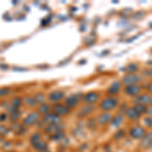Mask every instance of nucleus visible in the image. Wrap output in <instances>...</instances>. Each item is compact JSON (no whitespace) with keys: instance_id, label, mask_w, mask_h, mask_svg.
<instances>
[{"instance_id":"obj_20","label":"nucleus","mask_w":152,"mask_h":152,"mask_svg":"<svg viewBox=\"0 0 152 152\" xmlns=\"http://www.w3.org/2000/svg\"><path fill=\"white\" fill-rule=\"evenodd\" d=\"M92 111H94V107H85L80 111L79 114H80V116L84 117V116H86V115H89V113H91Z\"/></svg>"},{"instance_id":"obj_6","label":"nucleus","mask_w":152,"mask_h":152,"mask_svg":"<svg viewBox=\"0 0 152 152\" xmlns=\"http://www.w3.org/2000/svg\"><path fill=\"white\" fill-rule=\"evenodd\" d=\"M141 86L137 84H133V85H127L126 88H125V92H126L128 95H131V96H136L141 92Z\"/></svg>"},{"instance_id":"obj_22","label":"nucleus","mask_w":152,"mask_h":152,"mask_svg":"<svg viewBox=\"0 0 152 152\" xmlns=\"http://www.w3.org/2000/svg\"><path fill=\"white\" fill-rule=\"evenodd\" d=\"M144 124H145L147 127H152V118L146 117L145 119H144Z\"/></svg>"},{"instance_id":"obj_17","label":"nucleus","mask_w":152,"mask_h":152,"mask_svg":"<svg viewBox=\"0 0 152 152\" xmlns=\"http://www.w3.org/2000/svg\"><path fill=\"white\" fill-rule=\"evenodd\" d=\"M123 123V116L122 115H117L116 117H114L112 121V126L115 127V128H118V127L121 126V124Z\"/></svg>"},{"instance_id":"obj_28","label":"nucleus","mask_w":152,"mask_h":152,"mask_svg":"<svg viewBox=\"0 0 152 152\" xmlns=\"http://www.w3.org/2000/svg\"><path fill=\"white\" fill-rule=\"evenodd\" d=\"M150 26H151V28H152V23H150Z\"/></svg>"},{"instance_id":"obj_26","label":"nucleus","mask_w":152,"mask_h":152,"mask_svg":"<svg viewBox=\"0 0 152 152\" xmlns=\"http://www.w3.org/2000/svg\"><path fill=\"white\" fill-rule=\"evenodd\" d=\"M147 90H148L149 94H152V82L150 83V84L148 85V87H147Z\"/></svg>"},{"instance_id":"obj_5","label":"nucleus","mask_w":152,"mask_h":152,"mask_svg":"<svg viewBox=\"0 0 152 152\" xmlns=\"http://www.w3.org/2000/svg\"><path fill=\"white\" fill-rule=\"evenodd\" d=\"M130 136L133 137L135 139H140V138H143L145 136V129L142 128L140 126H137V127H134L130 130Z\"/></svg>"},{"instance_id":"obj_24","label":"nucleus","mask_w":152,"mask_h":152,"mask_svg":"<svg viewBox=\"0 0 152 152\" xmlns=\"http://www.w3.org/2000/svg\"><path fill=\"white\" fill-rule=\"evenodd\" d=\"M146 113L148 115H150V116H152V105H151V107H146Z\"/></svg>"},{"instance_id":"obj_7","label":"nucleus","mask_w":152,"mask_h":152,"mask_svg":"<svg viewBox=\"0 0 152 152\" xmlns=\"http://www.w3.org/2000/svg\"><path fill=\"white\" fill-rule=\"evenodd\" d=\"M140 147L144 149H148L152 147V131L143 137V139L140 142Z\"/></svg>"},{"instance_id":"obj_1","label":"nucleus","mask_w":152,"mask_h":152,"mask_svg":"<svg viewBox=\"0 0 152 152\" xmlns=\"http://www.w3.org/2000/svg\"><path fill=\"white\" fill-rule=\"evenodd\" d=\"M119 102L116 97H107L100 102V109L104 111H111L117 107Z\"/></svg>"},{"instance_id":"obj_25","label":"nucleus","mask_w":152,"mask_h":152,"mask_svg":"<svg viewBox=\"0 0 152 152\" xmlns=\"http://www.w3.org/2000/svg\"><path fill=\"white\" fill-rule=\"evenodd\" d=\"M6 94H8V89H0V96Z\"/></svg>"},{"instance_id":"obj_16","label":"nucleus","mask_w":152,"mask_h":152,"mask_svg":"<svg viewBox=\"0 0 152 152\" xmlns=\"http://www.w3.org/2000/svg\"><path fill=\"white\" fill-rule=\"evenodd\" d=\"M50 99L52 102H56V100H60L64 97V92L63 91H54L50 94Z\"/></svg>"},{"instance_id":"obj_15","label":"nucleus","mask_w":152,"mask_h":152,"mask_svg":"<svg viewBox=\"0 0 152 152\" xmlns=\"http://www.w3.org/2000/svg\"><path fill=\"white\" fill-rule=\"evenodd\" d=\"M37 120H38V115H37L36 113H33V114H29L28 116L24 119L23 123L26 125H33L36 123Z\"/></svg>"},{"instance_id":"obj_23","label":"nucleus","mask_w":152,"mask_h":152,"mask_svg":"<svg viewBox=\"0 0 152 152\" xmlns=\"http://www.w3.org/2000/svg\"><path fill=\"white\" fill-rule=\"evenodd\" d=\"M125 134V132L122 130V131H119L118 133L115 135V139H117V140H119V139H121V137H123Z\"/></svg>"},{"instance_id":"obj_10","label":"nucleus","mask_w":152,"mask_h":152,"mask_svg":"<svg viewBox=\"0 0 152 152\" xmlns=\"http://www.w3.org/2000/svg\"><path fill=\"white\" fill-rule=\"evenodd\" d=\"M62 125L60 123H57V124H52L47 128V132L48 133H53V134H58L60 132H62Z\"/></svg>"},{"instance_id":"obj_4","label":"nucleus","mask_w":152,"mask_h":152,"mask_svg":"<svg viewBox=\"0 0 152 152\" xmlns=\"http://www.w3.org/2000/svg\"><path fill=\"white\" fill-rule=\"evenodd\" d=\"M134 102L136 104H142V105H149L152 104V97L149 94H141L138 95L134 99Z\"/></svg>"},{"instance_id":"obj_14","label":"nucleus","mask_w":152,"mask_h":152,"mask_svg":"<svg viewBox=\"0 0 152 152\" xmlns=\"http://www.w3.org/2000/svg\"><path fill=\"white\" fill-rule=\"evenodd\" d=\"M120 88H121V82L119 81H115L113 84L110 86L109 90H107V92H109L110 94H116L119 92Z\"/></svg>"},{"instance_id":"obj_3","label":"nucleus","mask_w":152,"mask_h":152,"mask_svg":"<svg viewBox=\"0 0 152 152\" xmlns=\"http://www.w3.org/2000/svg\"><path fill=\"white\" fill-rule=\"evenodd\" d=\"M139 81H141V76L138 74H135V73H128L122 79V83H124L126 85L137 84Z\"/></svg>"},{"instance_id":"obj_21","label":"nucleus","mask_w":152,"mask_h":152,"mask_svg":"<svg viewBox=\"0 0 152 152\" xmlns=\"http://www.w3.org/2000/svg\"><path fill=\"white\" fill-rule=\"evenodd\" d=\"M135 110H136L137 112L139 113V114H144V113H146V107L145 105H142V104H135Z\"/></svg>"},{"instance_id":"obj_8","label":"nucleus","mask_w":152,"mask_h":152,"mask_svg":"<svg viewBox=\"0 0 152 152\" xmlns=\"http://www.w3.org/2000/svg\"><path fill=\"white\" fill-rule=\"evenodd\" d=\"M125 115L127 116V118H129V119L131 120H136V119H139L140 118L141 115L139 114L138 112L135 110V107H129V109L126 110V112H125Z\"/></svg>"},{"instance_id":"obj_19","label":"nucleus","mask_w":152,"mask_h":152,"mask_svg":"<svg viewBox=\"0 0 152 152\" xmlns=\"http://www.w3.org/2000/svg\"><path fill=\"white\" fill-rule=\"evenodd\" d=\"M138 69H139L138 65L135 64V63H131V64H129L126 68V70L128 71L129 73H135Z\"/></svg>"},{"instance_id":"obj_12","label":"nucleus","mask_w":152,"mask_h":152,"mask_svg":"<svg viewBox=\"0 0 152 152\" xmlns=\"http://www.w3.org/2000/svg\"><path fill=\"white\" fill-rule=\"evenodd\" d=\"M97 99H99V94L96 92H89L83 97V100L85 102H95Z\"/></svg>"},{"instance_id":"obj_18","label":"nucleus","mask_w":152,"mask_h":152,"mask_svg":"<svg viewBox=\"0 0 152 152\" xmlns=\"http://www.w3.org/2000/svg\"><path fill=\"white\" fill-rule=\"evenodd\" d=\"M78 96L77 95H71L70 97H68L66 99V104H67L68 107H74V105L78 102Z\"/></svg>"},{"instance_id":"obj_27","label":"nucleus","mask_w":152,"mask_h":152,"mask_svg":"<svg viewBox=\"0 0 152 152\" xmlns=\"http://www.w3.org/2000/svg\"><path fill=\"white\" fill-rule=\"evenodd\" d=\"M47 110H49V107H47V105H43V107L41 109V111L45 112V111H47Z\"/></svg>"},{"instance_id":"obj_13","label":"nucleus","mask_w":152,"mask_h":152,"mask_svg":"<svg viewBox=\"0 0 152 152\" xmlns=\"http://www.w3.org/2000/svg\"><path fill=\"white\" fill-rule=\"evenodd\" d=\"M45 121L48 122V124L52 125V124H57L60 120H59V117L55 114H47L45 116Z\"/></svg>"},{"instance_id":"obj_9","label":"nucleus","mask_w":152,"mask_h":152,"mask_svg":"<svg viewBox=\"0 0 152 152\" xmlns=\"http://www.w3.org/2000/svg\"><path fill=\"white\" fill-rule=\"evenodd\" d=\"M54 112H55V115H57V116H63V115H67L69 113V107L59 104L54 107Z\"/></svg>"},{"instance_id":"obj_2","label":"nucleus","mask_w":152,"mask_h":152,"mask_svg":"<svg viewBox=\"0 0 152 152\" xmlns=\"http://www.w3.org/2000/svg\"><path fill=\"white\" fill-rule=\"evenodd\" d=\"M31 142L34 145V147L39 151H46L47 150V144L44 141L41 140V135L40 134H35L31 136Z\"/></svg>"},{"instance_id":"obj_11","label":"nucleus","mask_w":152,"mask_h":152,"mask_svg":"<svg viewBox=\"0 0 152 152\" xmlns=\"http://www.w3.org/2000/svg\"><path fill=\"white\" fill-rule=\"evenodd\" d=\"M111 120H112L111 114H109V113H105V114L100 115V116L99 117V119H97V122H99V125H105V124L109 123Z\"/></svg>"}]
</instances>
